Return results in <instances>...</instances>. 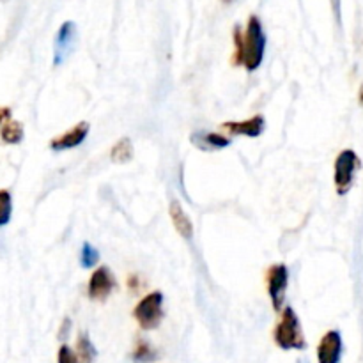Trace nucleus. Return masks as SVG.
Instances as JSON below:
<instances>
[{
  "mask_svg": "<svg viewBox=\"0 0 363 363\" xmlns=\"http://www.w3.org/2000/svg\"><path fill=\"white\" fill-rule=\"evenodd\" d=\"M273 339L275 344L284 351H303L307 350V340H305L303 330H301L300 318L291 307L282 311V319L273 330Z\"/></svg>",
  "mask_w": 363,
  "mask_h": 363,
  "instance_id": "obj_1",
  "label": "nucleus"
},
{
  "mask_svg": "<svg viewBox=\"0 0 363 363\" xmlns=\"http://www.w3.org/2000/svg\"><path fill=\"white\" fill-rule=\"evenodd\" d=\"M266 34L259 16L248 18L247 30L243 32V66L247 71H255L264 60Z\"/></svg>",
  "mask_w": 363,
  "mask_h": 363,
  "instance_id": "obj_2",
  "label": "nucleus"
},
{
  "mask_svg": "<svg viewBox=\"0 0 363 363\" xmlns=\"http://www.w3.org/2000/svg\"><path fill=\"white\" fill-rule=\"evenodd\" d=\"M163 315V294L160 291L145 294L133 311V318L142 330H156L162 325Z\"/></svg>",
  "mask_w": 363,
  "mask_h": 363,
  "instance_id": "obj_3",
  "label": "nucleus"
},
{
  "mask_svg": "<svg viewBox=\"0 0 363 363\" xmlns=\"http://www.w3.org/2000/svg\"><path fill=\"white\" fill-rule=\"evenodd\" d=\"M362 167L360 158L353 149H344L335 160V172H333V183L339 195H346L354 183L358 169Z\"/></svg>",
  "mask_w": 363,
  "mask_h": 363,
  "instance_id": "obj_4",
  "label": "nucleus"
},
{
  "mask_svg": "<svg viewBox=\"0 0 363 363\" xmlns=\"http://www.w3.org/2000/svg\"><path fill=\"white\" fill-rule=\"evenodd\" d=\"M78 43V30L74 21H64L59 27L53 43V66H60L66 62L74 52Z\"/></svg>",
  "mask_w": 363,
  "mask_h": 363,
  "instance_id": "obj_5",
  "label": "nucleus"
},
{
  "mask_svg": "<svg viewBox=\"0 0 363 363\" xmlns=\"http://www.w3.org/2000/svg\"><path fill=\"white\" fill-rule=\"evenodd\" d=\"M266 286H268L269 300H272L273 308L277 312H282L284 300H286L287 286H289V269L286 264H273L268 269V279H266Z\"/></svg>",
  "mask_w": 363,
  "mask_h": 363,
  "instance_id": "obj_6",
  "label": "nucleus"
},
{
  "mask_svg": "<svg viewBox=\"0 0 363 363\" xmlns=\"http://www.w3.org/2000/svg\"><path fill=\"white\" fill-rule=\"evenodd\" d=\"M116 287V277L106 266L96 269L89 279L87 294L91 300H106Z\"/></svg>",
  "mask_w": 363,
  "mask_h": 363,
  "instance_id": "obj_7",
  "label": "nucleus"
},
{
  "mask_svg": "<svg viewBox=\"0 0 363 363\" xmlns=\"http://www.w3.org/2000/svg\"><path fill=\"white\" fill-rule=\"evenodd\" d=\"M220 128L225 130L227 133L234 135V137L257 138L264 133L266 121L262 116H254L245 121H227V123L220 124Z\"/></svg>",
  "mask_w": 363,
  "mask_h": 363,
  "instance_id": "obj_8",
  "label": "nucleus"
},
{
  "mask_svg": "<svg viewBox=\"0 0 363 363\" xmlns=\"http://www.w3.org/2000/svg\"><path fill=\"white\" fill-rule=\"evenodd\" d=\"M342 358V335L337 330L325 333L318 346L319 363H339Z\"/></svg>",
  "mask_w": 363,
  "mask_h": 363,
  "instance_id": "obj_9",
  "label": "nucleus"
},
{
  "mask_svg": "<svg viewBox=\"0 0 363 363\" xmlns=\"http://www.w3.org/2000/svg\"><path fill=\"white\" fill-rule=\"evenodd\" d=\"M89 130V123H78L73 130L66 131L60 137H55L52 142H50V147L53 151H67V149H74L78 147L80 144H84V140L87 138Z\"/></svg>",
  "mask_w": 363,
  "mask_h": 363,
  "instance_id": "obj_10",
  "label": "nucleus"
},
{
  "mask_svg": "<svg viewBox=\"0 0 363 363\" xmlns=\"http://www.w3.org/2000/svg\"><path fill=\"white\" fill-rule=\"evenodd\" d=\"M190 140L195 147L206 152L220 151V149H225L230 145L229 137H223V135L220 133H211V131H204V130H199L195 131V133H191Z\"/></svg>",
  "mask_w": 363,
  "mask_h": 363,
  "instance_id": "obj_11",
  "label": "nucleus"
},
{
  "mask_svg": "<svg viewBox=\"0 0 363 363\" xmlns=\"http://www.w3.org/2000/svg\"><path fill=\"white\" fill-rule=\"evenodd\" d=\"M169 213H170V218H172V223H174V227H176L177 233H179L184 240L190 241L191 238H194V223H191L190 216L184 213L183 206H181L177 201H172L170 202Z\"/></svg>",
  "mask_w": 363,
  "mask_h": 363,
  "instance_id": "obj_12",
  "label": "nucleus"
},
{
  "mask_svg": "<svg viewBox=\"0 0 363 363\" xmlns=\"http://www.w3.org/2000/svg\"><path fill=\"white\" fill-rule=\"evenodd\" d=\"M77 353L82 363H94L96 357H98V350H96V346L92 344L87 332H80V335H78Z\"/></svg>",
  "mask_w": 363,
  "mask_h": 363,
  "instance_id": "obj_13",
  "label": "nucleus"
},
{
  "mask_svg": "<svg viewBox=\"0 0 363 363\" xmlns=\"http://www.w3.org/2000/svg\"><path fill=\"white\" fill-rule=\"evenodd\" d=\"M110 160L117 165H124V163L133 160V144L130 138H121L110 151Z\"/></svg>",
  "mask_w": 363,
  "mask_h": 363,
  "instance_id": "obj_14",
  "label": "nucleus"
},
{
  "mask_svg": "<svg viewBox=\"0 0 363 363\" xmlns=\"http://www.w3.org/2000/svg\"><path fill=\"white\" fill-rule=\"evenodd\" d=\"M0 137L6 144H20L23 140V126L18 121H7L2 126Z\"/></svg>",
  "mask_w": 363,
  "mask_h": 363,
  "instance_id": "obj_15",
  "label": "nucleus"
},
{
  "mask_svg": "<svg viewBox=\"0 0 363 363\" xmlns=\"http://www.w3.org/2000/svg\"><path fill=\"white\" fill-rule=\"evenodd\" d=\"M131 358H133L135 363H152L158 358V354H156V350L147 340H138L133 353H131Z\"/></svg>",
  "mask_w": 363,
  "mask_h": 363,
  "instance_id": "obj_16",
  "label": "nucleus"
},
{
  "mask_svg": "<svg viewBox=\"0 0 363 363\" xmlns=\"http://www.w3.org/2000/svg\"><path fill=\"white\" fill-rule=\"evenodd\" d=\"M98 262H99L98 248H94L91 243H87V241H85V243L82 245L80 264L84 266V268H94Z\"/></svg>",
  "mask_w": 363,
  "mask_h": 363,
  "instance_id": "obj_17",
  "label": "nucleus"
},
{
  "mask_svg": "<svg viewBox=\"0 0 363 363\" xmlns=\"http://www.w3.org/2000/svg\"><path fill=\"white\" fill-rule=\"evenodd\" d=\"M13 215V199L7 190H0V227L7 225Z\"/></svg>",
  "mask_w": 363,
  "mask_h": 363,
  "instance_id": "obj_18",
  "label": "nucleus"
},
{
  "mask_svg": "<svg viewBox=\"0 0 363 363\" xmlns=\"http://www.w3.org/2000/svg\"><path fill=\"white\" fill-rule=\"evenodd\" d=\"M234 66H243V32L241 28L234 27V53H233Z\"/></svg>",
  "mask_w": 363,
  "mask_h": 363,
  "instance_id": "obj_19",
  "label": "nucleus"
},
{
  "mask_svg": "<svg viewBox=\"0 0 363 363\" xmlns=\"http://www.w3.org/2000/svg\"><path fill=\"white\" fill-rule=\"evenodd\" d=\"M57 363H80V358L77 353H73L69 346L62 344L59 347V353H57Z\"/></svg>",
  "mask_w": 363,
  "mask_h": 363,
  "instance_id": "obj_20",
  "label": "nucleus"
},
{
  "mask_svg": "<svg viewBox=\"0 0 363 363\" xmlns=\"http://www.w3.org/2000/svg\"><path fill=\"white\" fill-rule=\"evenodd\" d=\"M69 330H71V319H64V323H62V328H60V333H59V337H60V340H64L67 337V333H69Z\"/></svg>",
  "mask_w": 363,
  "mask_h": 363,
  "instance_id": "obj_21",
  "label": "nucleus"
},
{
  "mask_svg": "<svg viewBox=\"0 0 363 363\" xmlns=\"http://www.w3.org/2000/svg\"><path fill=\"white\" fill-rule=\"evenodd\" d=\"M11 116V110L9 108H0V124L4 123V121L9 119Z\"/></svg>",
  "mask_w": 363,
  "mask_h": 363,
  "instance_id": "obj_22",
  "label": "nucleus"
},
{
  "mask_svg": "<svg viewBox=\"0 0 363 363\" xmlns=\"http://www.w3.org/2000/svg\"><path fill=\"white\" fill-rule=\"evenodd\" d=\"M130 289H131V291L137 289V277H135V275L130 279Z\"/></svg>",
  "mask_w": 363,
  "mask_h": 363,
  "instance_id": "obj_23",
  "label": "nucleus"
},
{
  "mask_svg": "<svg viewBox=\"0 0 363 363\" xmlns=\"http://www.w3.org/2000/svg\"><path fill=\"white\" fill-rule=\"evenodd\" d=\"M358 101H360V105L363 106V84H362L360 91H358Z\"/></svg>",
  "mask_w": 363,
  "mask_h": 363,
  "instance_id": "obj_24",
  "label": "nucleus"
},
{
  "mask_svg": "<svg viewBox=\"0 0 363 363\" xmlns=\"http://www.w3.org/2000/svg\"><path fill=\"white\" fill-rule=\"evenodd\" d=\"M223 4H233V2H236V0H222Z\"/></svg>",
  "mask_w": 363,
  "mask_h": 363,
  "instance_id": "obj_25",
  "label": "nucleus"
},
{
  "mask_svg": "<svg viewBox=\"0 0 363 363\" xmlns=\"http://www.w3.org/2000/svg\"><path fill=\"white\" fill-rule=\"evenodd\" d=\"M300 363H307V362H305V360H300Z\"/></svg>",
  "mask_w": 363,
  "mask_h": 363,
  "instance_id": "obj_26",
  "label": "nucleus"
}]
</instances>
